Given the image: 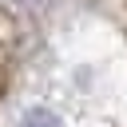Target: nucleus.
Returning a JSON list of instances; mask_svg holds the SVG:
<instances>
[{"label": "nucleus", "mask_w": 127, "mask_h": 127, "mask_svg": "<svg viewBox=\"0 0 127 127\" xmlns=\"http://www.w3.org/2000/svg\"><path fill=\"white\" fill-rule=\"evenodd\" d=\"M20 127H64V119L52 107H28L24 119H20Z\"/></svg>", "instance_id": "f257e3e1"}]
</instances>
